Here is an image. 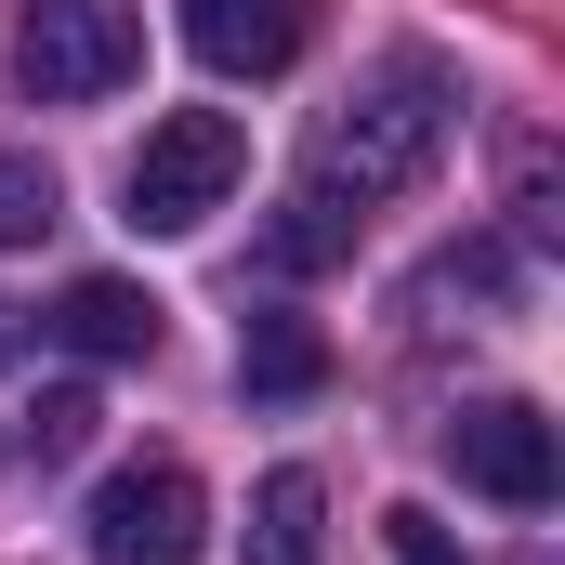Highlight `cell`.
<instances>
[{
    "mask_svg": "<svg viewBox=\"0 0 565 565\" xmlns=\"http://www.w3.org/2000/svg\"><path fill=\"white\" fill-rule=\"evenodd\" d=\"M500 211H513V237H553V224H565V171H553V145H540V132L500 145Z\"/></svg>",
    "mask_w": 565,
    "mask_h": 565,
    "instance_id": "10",
    "label": "cell"
},
{
    "mask_svg": "<svg viewBox=\"0 0 565 565\" xmlns=\"http://www.w3.org/2000/svg\"><path fill=\"white\" fill-rule=\"evenodd\" d=\"M93 422H106V408H93V382H53V395L26 408V460H79Z\"/></svg>",
    "mask_w": 565,
    "mask_h": 565,
    "instance_id": "13",
    "label": "cell"
},
{
    "mask_svg": "<svg viewBox=\"0 0 565 565\" xmlns=\"http://www.w3.org/2000/svg\"><path fill=\"white\" fill-rule=\"evenodd\" d=\"M237 382H250V395H316V382H329V329H316V316H250V329H237Z\"/></svg>",
    "mask_w": 565,
    "mask_h": 565,
    "instance_id": "9",
    "label": "cell"
},
{
    "mask_svg": "<svg viewBox=\"0 0 565 565\" xmlns=\"http://www.w3.org/2000/svg\"><path fill=\"white\" fill-rule=\"evenodd\" d=\"M447 460H460V487H487L500 513H553V487H565L553 422H540L526 395H473V408L447 422Z\"/></svg>",
    "mask_w": 565,
    "mask_h": 565,
    "instance_id": "5",
    "label": "cell"
},
{
    "mask_svg": "<svg viewBox=\"0 0 565 565\" xmlns=\"http://www.w3.org/2000/svg\"><path fill=\"white\" fill-rule=\"evenodd\" d=\"M382 540H395V565H460V540L434 526L422 500H408V513H382Z\"/></svg>",
    "mask_w": 565,
    "mask_h": 565,
    "instance_id": "15",
    "label": "cell"
},
{
    "mask_svg": "<svg viewBox=\"0 0 565 565\" xmlns=\"http://www.w3.org/2000/svg\"><path fill=\"white\" fill-rule=\"evenodd\" d=\"M53 211H66V184H53L40 158H13V145H0V250H26V237H53Z\"/></svg>",
    "mask_w": 565,
    "mask_h": 565,
    "instance_id": "12",
    "label": "cell"
},
{
    "mask_svg": "<svg viewBox=\"0 0 565 565\" xmlns=\"http://www.w3.org/2000/svg\"><path fill=\"white\" fill-rule=\"evenodd\" d=\"M184 40L224 79H277L289 53L316 40V0H184Z\"/></svg>",
    "mask_w": 565,
    "mask_h": 565,
    "instance_id": "7",
    "label": "cell"
},
{
    "mask_svg": "<svg viewBox=\"0 0 565 565\" xmlns=\"http://www.w3.org/2000/svg\"><path fill=\"white\" fill-rule=\"evenodd\" d=\"M145 66V0H26L13 13V79L40 106H93Z\"/></svg>",
    "mask_w": 565,
    "mask_h": 565,
    "instance_id": "3",
    "label": "cell"
},
{
    "mask_svg": "<svg viewBox=\"0 0 565 565\" xmlns=\"http://www.w3.org/2000/svg\"><path fill=\"white\" fill-rule=\"evenodd\" d=\"M237 171H250V132H237L224 106H171V119L132 145V184H119V198H132L145 237H198V224L237 198Z\"/></svg>",
    "mask_w": 565,
    "mask_h": 565,
    "instance_id": "2",
    "label": "cell"
},
{
    "mask_svg": "<svg viewBox=\"0 0 565 565\" xmlns=\"http://www.w3.org/2000/svg\"><path fill=\"white\" fill-rule=\"evenodd\" d=\"M342 250H355V224L316 211V198H289L277 224H264V277H316V264H342Z\"/></svg>",
    "mask_w": 565,
    "mask_h": 565,
    "instance_id": "11",
    "label": "cell"
},
{
    "mask_svg": "<svg viewBox=\"0 0 565 565\" xmlns=\"http://www.w3.org/2000/svg\"><path fill=\"white\" fill-rule=\"evenodd\" d=\"M40 329H53L66 355H93V369H145V355L171 342V302H158V289H132V277H66Z\"/></svg>",
    "mask_w": 565,
    "mask_h": 565,
    "instance_id": "6",
    "label": "cell"
},
{
    "mask_svg": "<svg viewBox=\"0 0 565 565\" xmlns=\"http://www.w3.org/2000/svg\"><path fill=\"white\" fill-rule=\"evenodd\" d=\"M316 540H329V487L289 460V473H264L250 487V565H316Z\"/></svg>",
    "mask_w": 565,
    "mask_h": 565,
    "instance_id": "8",
    "label": "cell"
},
{
    "mask_svg": "<svg viewBox=\"0 0 565 565\" xmlns=\"http://www.w3.org/2000/svg\"><path fill=\"white\" fill-rule=\"evenodd\" d=\"M513 277H526V264H513V237H460V250H434V277H422V289H473V302H513Z\"/></svg>",
    "mask_w": 565,
    "mask_h": 565,
    "instance_id": "14",
    "label": "cell"
},
{
    "mask_svg": "<svg viewBox=\"0 0 565 565\" xmlns=\"http://www.w3.org/2000/svg\"><path fill=\"white\" fill-rule=\"evenodd\" d=\"M447 66L434 53H395V66H369L329 119H316V145H302V198L316 211H342V224H369L382 198H408L434 171V145H447Z\"/></svg>",
    "mask_w": 565,
    "mask_h": 565,
    "instance_id": "1",
    "label": "cell"
},
{
    "mask_svg": "<svg viewBox=\"0 0 565 565\" xmlns=\"http://www.w3.org/2000/svg\"><path fill=\"white\" fill-rule=\"evenodd\" d=\"M211 540V500L184 460H119L93 487V565H198Z\"/></svg>",
    "mask_w": 565,
    "mask_h": 565,
    "instance_id": "4",
    "label": "cell"
}]
</instances>
